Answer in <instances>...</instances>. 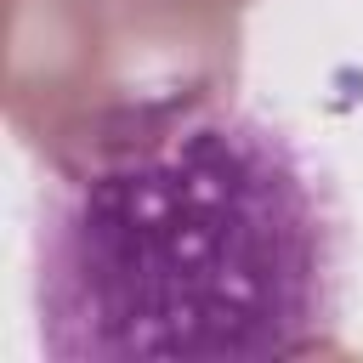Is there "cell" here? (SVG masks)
<instances>
[{
    "label": "cell",
    "mask_w": 363,
    "mask_h": 363,
    "mask_svg": "<svg viewBox=\"0 0 363 363\" xmlns=\"http://www.w3.org/2000/svg\"><path fill=\"white\" fill-rule=\"evenodd\" d=\"M346 227L323 164L267 113L147 96L51 164L34 318L51 363H284L335 346Z\"/></svg>",
    "instance_id": "6da1fadb"
}]
</instances>
